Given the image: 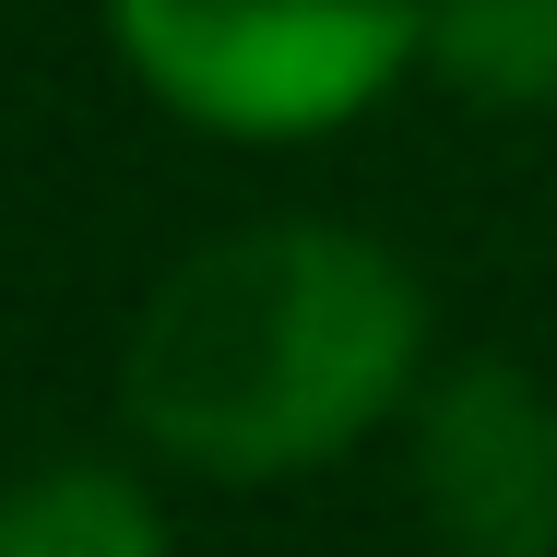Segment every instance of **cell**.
<instances>
[{
    "label": "cell",
    "mask_w": 557,
    "mask_h": 557,
    "mask_svg": "<svg viewBox=\"0 0 557 557\" xmlns=\"http://www.w3.org/2000/svg\"><path fill=\"white\" fill-rule=\"evenodd\" d=\"M416 486L450 557H557V404L534 368L462 356L428 392Z\"/></svg>",
    "instance_id": "3"
},
{
    "label": "cell",
    "mask_w": 557,
    "mask_h": 557,
    "mask_svg": "<svg viewBox=\"0 0 557 557\" xmlns=\"http://www.w3.org/2000/svg\"><path fill=\"white\" fill-rule=\"evenodd\" d=\"M0 557H166V534L119 474L60 462V474H24L0 498Z\"/></svg>",
    "instance_id": "4"
},
{
    "label": "cell",
    "mask_w": 557,
    "mask_h": 557,
    "mask_svg": "<svg viewBox=\"0 0 557 557\" xmlns=\"http://www.w3.org/2000/svg\"><path fill=\"white\" fill-rule=\"evenodd\" d=\"M416 48H428L440 72H462L474 96L557 108V0H440Z\"/></svg>",
    "instance_id": "5"
},
{
    "label": "cell",
    "mask_w": 557,
    "mask_h": 557,
    "mask_svg": "<svg viewBox=\"0 0 557 557\" xmlns=\"http://www.w3.org/2000/svg\"><path fill=\"white\" fill-rule=\"evenodd\" d=\"M108 12L131 72L214 131H321L368 108L428 36V0H108Z\"/></svg>",
    "instance_id": "2"
},
{
    "label": "cell",
    "mask_w": 557,
    "mask_h": 557,
    "mask_svg": "<svg viewBox=\"0 0 557 557\" xmlns=\"http://www.w3.org/2000/svg\"><path fill=\"white\" fill-rule=\"evenodd\" d=\"M416 368V285L380 237L344 225H261L190 249L143 333H131V416L202 474H285L344 450Z\"/></svg>",
    "instance_id": "1"
}]
</instances>
